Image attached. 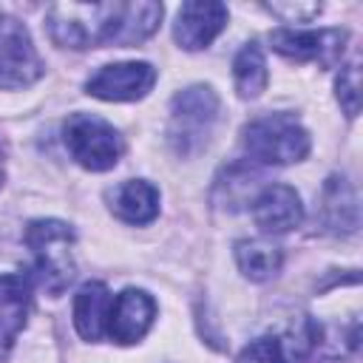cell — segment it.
I'll return each mask as SVG.
<instances>
[{
    "label": "cell",
    "instance_id": "cell-1",
    "mask_svg": "<svg viewBox=\"0 0 363 363\" xmlns=\"http://www.w3.org/2000/svg\"><path fill=\"white\" fill-rule=\"evenodd\" d=\"M162 3H51L45 31L54 45L85 51L96 45H136L162 23Z\"/></svg>",
    "mask_w": 363,
    "mask_h": 363
},
{
    "label": "cell",
    "instance_id": "cell-2",
    "mask_svg": "<svg viewBox=\"0 0 363 363\" xmlns=\"http://www.w3.org/2000/svg\"><path fill=\"white\" fill-rule=\"evenodd\" d=\"M218 111H221V99L204 82L187 85L179 94H173L167 111L170 116L164 128L170 150L179 159H196L199 153H204L218 125Z\"/></svg>",
    "mask_w": 363,
    "mask_h": 363
},
{
    "label": "cell",
    "instance_id": "cell-3",
    "mask_svg": "<svg viewBox=\"0 0 363 363\" xmlns=\"http://www.w3.org/2000/svg\"><path fill=\"white\" fill-rule=\"evenodd\" d=\"M26 247L34 258V278L51 295L60 298L77 275L74 261V227L60 218H34L26 227Z\"/></svg>",
    "mask_w": 363,
    "mask_h": 363
},
{
    "label": "cell",
    "instance_id": "cell-4",
    "mask_svg": "<svg viewBox=\"0 0 363 363\" xmlns=\"http://www.w3.org/2000/svg\"><path fill=\"white\" fill-rule=\"evenodd\" d=\"M241 147L255 164H292L306 159L312 139L295 113L275 111L261 113L241 128Z\"/></svg>",
    "mask_w": 363,
    "mask_h": 363
},
{
    "label": "cell",
    "instance_id": "cell-5",
    "mask_svg": "<svg viewBox=\"0 0 363 363\" xmlns=\"http://www.w3.org/2000/svg\"><path fill=\"white\" fill-rule=\"evenodd\" d=\"M62 142H65L71 159L79 167L94 170V173L116 167V162L125 150L119 130L108 119H102L96 113H85V111H77L62 122Z\"/></svg>",
    "mask_w": 363,
    "mask_h": 363
},
{
    "label": "cell",
    "instance_id": "cell-6",
    "mask_svg": "<svg viewBox=\"0 0 363 363\" xmlns=\"http://www.w3.org/2000/svg\"><path fill=\"white\" fill-rule=\"evenodd\" d=\"M45 74V62L31 31L14 14L0 11V88L17 91L34 85Z\"/></svg>",
    "mask_w": 363,
    "mask_h": 363
},
{
    "label": "cell",
    "instance_id": "cell-7",
    "mask_svg": "<svg viewBox=\"0 0 363 363\" xmlns=\"http://www.w3.org/2000/svg\"><path fill=\"white\" fill-rule=\"evenodd\" d=\"M320 343V326L303 315L284 335H264L250 340L235 363H303Z\"/></svg>",
    "mask_w": 363,
    "mask_h": 363
},
{
    "label": "cell",
    "instance_id": "cell-8",
    "mask_svg": "<svg viewBox=\"0 0 363 363\" xmlns=\"http://www.w3.org/2000/svg\"><path fill=\"white\" fill-rule=\"evenodd\" d=\"M349 34L343 28H275L269 34L272 51L295 62H318L323 68L343 57Z\"/></svg>",
    "mask_w": 363,
    "mask_h": 363
},
{
    "label": "cell",
    "instance_id": "cell-9",
    "mask_svg": "<svg viewBox=\"0 0 363 363\" xmlns=\"http://www.w3.org/2000/svg\"><path fill=\"white\" fill-rule=\"evenodd\" d=\"M156 85V68L145 60L111 62L85 79V94L102 102H136L145 99Z\"/></svg>",
    "mask_w": 363,
    "mask_h": 363
},
{
    "label": "cell",
    "instance_id": "cell-10",
    "mask_svg": "<svg viewBox=\"0 0 363 363\" xmlns=\"http://www.w3.org/2000/svg\"><path fill=\"white\" fill-rule=\"evenodd\" d=\"M156 320V301L150 292L128 286L122 289L113 301H111V312H108V326L105 335L119 343V346H133L139 343L150 326Z\"/></svg>",
    "mask_w": 363,
    "mask_h": 363
},
{
    "label": "cell",
    "instance_id": "cell-11",
    "mask_svg": "<svg viewBox=\"0 0 363 363\" xmlns=\"http://www.w3.org/2000/svg\"><path fill=\"white\" fill-rule=\"evenodd\" d=\"M230 11L218 0H187L176 11L173 23V40L184 51H201L207 48L224 28H227Z\"/></svg>",
    "mask_w": 363,
    "mask_h": 363
},
{
    "label": "cell",
    "instance_id": "cell-12",
    "mask_svg": "<svg viewBox=\"0 0 363 363\" xmlns=\"http://www.w3.org/2000/svg\"><path fill=\"white\" fill-rule=\"evenodd\" d=\"M250 210H252V221L269 235L289 233V230L301 227V221H303V201H301L298 190L289 184L261 187L252 196Z\"/></svg>",
    "mask_w": 363,
    "mask_h": 363
},
{
    "label": "cell",
    "instance_id": "cell-13",
    "mask_svg": "<svg viewBox=\"0 0 363 363\" xmlns=\"http://www.w3.org/2000/svg\"><path fill=\"white\" fill-rule=\"evenodd\" d=\"M31 306V275L26 269L0 272V357L26 329Z\"/></svg>",
    "mask_w": 363,
    "mask_h": 363
},
{
    "label": "cell",
    "instance_id": "cell-14",
    "mask_svg": "<svg viewBox=\"0 0 363 363\" xmlns=\"http://www.w3.org/2000/svg\"><path fill=\"white\" fill-rule=\"evenodd\" d=\"M318 216L326 233L332 235H352L360 227V204H357V190L346 176H329L320 187L318 199Z\"/></svg>",
    "mask_w": 363,
    "mask_h": 363
},
{
    "label": "cell",
    "instance_id": "cell-15",
    "mask_svg": "<svg viewBox=\"0 0 363 363\" xmlns=\"http://www.w3.org/2000/svg\"><path fill=\"white\" fill-rule=\"evenodd\" d=\"M108 210L133 227H145L159 216V190L147 179H128L105 193Z\"/></svg>",
    "mask_w": 363,
    "mask_h": 363
},
{
    "label": "cell",
    "instance_id": "cell-16",
    "mask_svg": "<svg viewBox=\"0 0 363 363\" xmlns=\"http://www.w3.org/2000/svg\"><path fill=\"white\" fill-rule=\"evenodd\" d=\"M111 292L102 281H88L74 295V329L82 340L96 343L105 337L108 312H111Z\"/></svg>",
    "mask_w": 363,
    "mask_h": 363
},
{
    "label": "cell",
    "instance_id": "cell-17",
    "mask_svg": "<svg viewBox=\"0 0 363 363\" xmlns=\"http://www.w3.org/2000/svg\"><path fill=\"white\" fill-rule=\"evenodd\" d=\"M233 255H235L241 275L255 284L275 278L284 264V250L269 238H241L235 241Z\"/></svg>",
    "mask_w": 363,
    "mask_h": 363
},
{
    "label": "cell",
    "instance_id": "cell-18",
    "mask_svg": "<svg viewBox=\"0 0 363 363\" xmlns=\"http://www.w3.org/2000/svg\"><path fill=\"white\" fill-rule=\"evenodd\" d=\"M267 82H269V71H267L264 48L255 40H250L233 57V85H235V94L241 99H258L267 91Z\"/></svg>",
    "mask_w": 363,
    "mask_h": 363
},
{
    "label": "cell",
    "instance_id": "cell-19",
    "mask_svg": "<svg viewBox=\"0 0 363 363\" xmlns=\"http://www.w3.org/2000/svg\"><path fill=\"white\" fill-rule=\"evenodd\" d=\"M335 96H337L343 113L349 119H354L360 111V68H357V62H349L340 68V74L335 79Z\"/></svg>",
    "mask_w": 363,
    "mask_h": 363
},
{
    "label": "cell",
    "instance_id": "cell-20",
    "mask_svg": "<svg viewBox=\"0 0 363 363\" xmlns=\"http://www.w3.org/2000/svg\"><path fill=\"white\" fill-rule=\"evenodd\" d=\"M269 14L281 17L284 23H309L312 17L320 14V3H267L264 6Z\"/></svg>",
    "mask_w": 363,
    "mask_h": 363
},
{
    "label": "cell",
    "instance_id": "cell-21",
    "mask_svg": "<svg viewBox=\"0 0 363 363\" xmlns=\"http://www.w3.org/2000/svg\"><path fill=\"white\" fill-rule=\"evenodd\" d=\"M6 182V153H3V145H0V187Z\"/></svg>",
    "mask_w": 363,
    "mask_h": 363
}]
</instances>
